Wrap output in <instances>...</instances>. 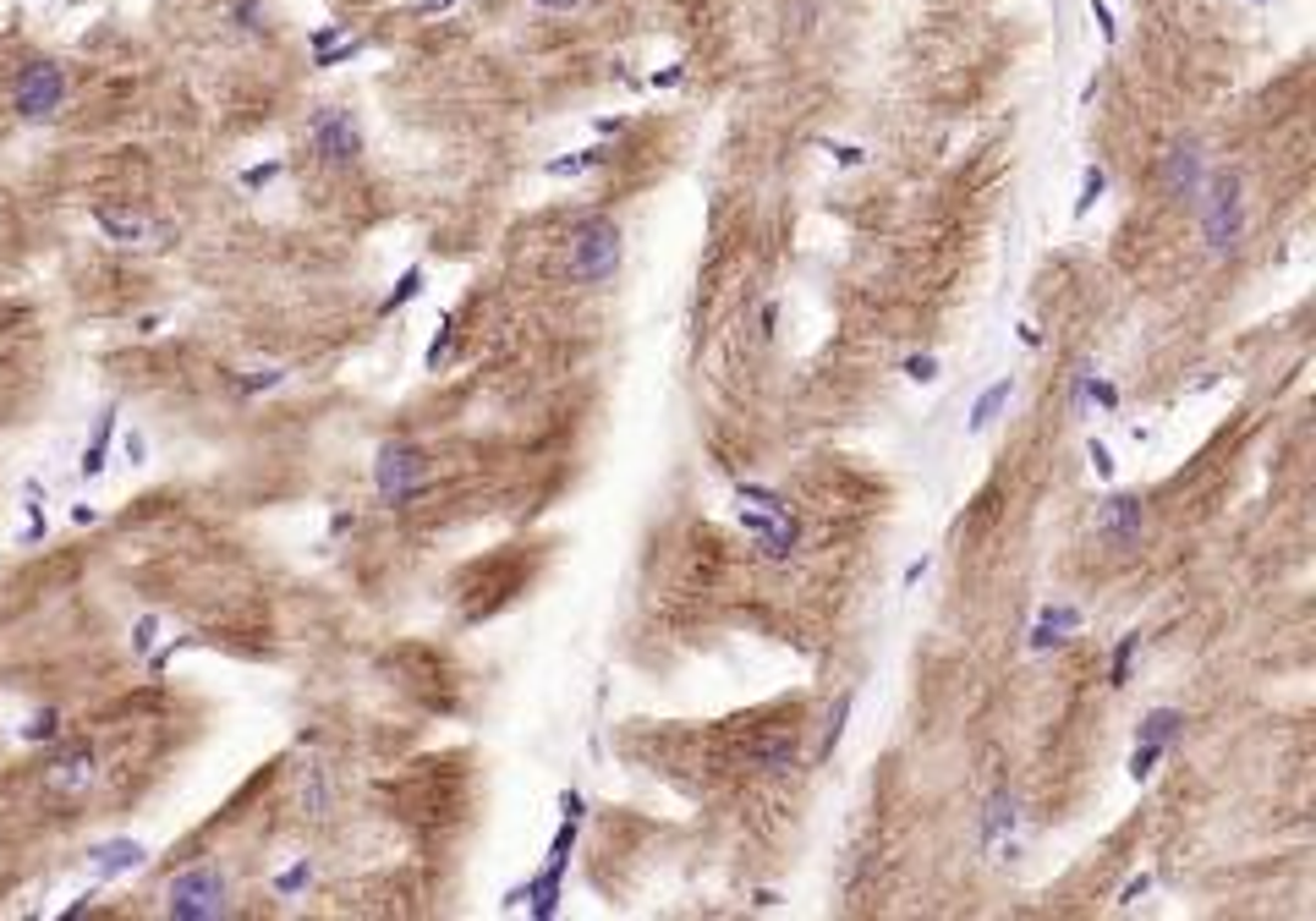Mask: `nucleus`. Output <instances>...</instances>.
<instances>
[{"instance_id": "bb28decb", "label": "nucleus", "mask_w": 1316, "mask_h": 921, "mask_svg": "<svg viewBox=\"0 0 1316 921\" xmlns=\"http://www.w3.org/2000/svg\"><path fill=\"white\" fill-rule=\"evenodd\" d=\"M736 494H741V505H757V510H774V516H785V494L779 488H763V483H736Z\"/></svg>"}, {"instance_id": "c9c22d12", "label": "nucleus", "mask_w": 1316, "mask_h": 921, "mask_svg": "<svg viewBox=\"0 0 1316 921\" xmlns=\"http://www.w3.org/2000/svg\"><path fill=\"white\" fill-rule=\"evenodd\" d=\"M1086 461H1091V472H1098V483H1114V450L1103 445V439L1086 445Z\"/></svg>"}, {"instance_id": "c03bdc74", "label": "nucleus", "mask_w": 1316, "mask_h": 921, "mask_svg": "<svg viewBox=\"0 0 1316 921\" xmlns=\"http://www.w3.org/2000/svg\"><path fill=\"white\" fill-rule=\"evenodd\" d=\"M681 77H686V66H664V72H653L647 83H653V88H675Z\"/></svg>"}, {"instance_id": "f3484780", "label": "nucleus", "mask_w": 1316, "mask_h": 921, "mask_svg": "<svg viewBox=\"0 0 1316 921\" xmlns=\"http://www.w3.org/2000/svg\"><path fill=\"white\" fill-rule=\"evenodd\" d=\"M1009 395H1015V379H998V384H987V390L976 395V406H971V417H965V428H971V434H982V428H987V423H993V417L1009 406Z\"/></svg>"}, {"instance_id": "603ef678", "label": "nucleus", "mask_w": 1316, "mask_h": 921, "mask_svg": "<svg viewBox=\"0 0 1316 921\" xmlns=\"http://www.w3.org/2000/svg\"><path fill=\"white\" fill-rule=\"evenodd\" d=\"M1251 6H1267V0H1251Z\"/></svg>"}, {"instance_id": "39448f33", "label": "nucleus", "mask_w": 1316, "mask_h": 921, "mask_svg": "<svg viewBox=\"0 0 1316 921\" xmlns=\"http://www.w3.org/2000/svg\"><path fill=\"white\" fill-rule=\"evenodd\" d=\"M66 88H72V83H66V66L28 61V66H17V83H11V110H17V121L44 126V121H55V115H61Z\"/></svg>"}, {"instance_id": "4be33fe9", "label": "nucleus", "mask_w": 1316, "mask_h": 921, "mask_svg": "<svg viewBox=\"0 0 1316 921\" xmlns=\"http://www.w3.org/2000/svg\"><path fill=\"white\" fill-rule=\"evenodd\" d=\"M226 17L237 22L242 33H253V39H259V33H270V6H264V0H231Z\"/></svg>"}, {"instance_id": "a211bd4d", "label": "nucleus", "mask_w": 1316, "mask_h": 921, "mask_svg": "<svg viewBox=\"0 0 1316 921\" xmlns=\"http://www.w3.org/2000/svg\"><path fill=\"white\" fill-rule=\"evenodd\" d=\"M143 856H148V850L137 845V839H115V845H99V850H94V861H99V872H104V878H115V872H132V867H143Z\"/></svg>"}, {"instance_id": "f8f14e48", "label": "nucleus", "mask_w": 1316, "mask_h": 921, "mask_svg": "<svg viewBox=\"0 0 1316 921\" xmlns=\"http://www.w3.org/2000/svg\"><path fill=\"white\" fill-rule=\"evenodd\" d=\"M1069 631H1080V609L1075 603H1047V609L1036 614V625H1031V652L1058 647Z\"/></svg>"}, {"instance_id": "72a5a7b5", "label": "nucleus", "mask_w": 1316, "mask_h": 921, "mask_svg": "<svg viewBox=\"0 0 1316 921\" xmlns=\"http://www.w3.org/2000/svg\"><path fill=\"white\" fill-rule=\"evenodd\" d=\"M905 379H911V384H938V357H933V352L905 357Z\"/></svg>"}, {"instance_id": "9b49d317", "label": "nucleus", "mask_w": 1316, "mask_h": 921, "mask_svg": "<svg viewBox=\"0 0 1316 921\" xmlns=\"http://www.w3.org/2000/svg\"><path fill=\"white\" fill-rule=\"evenodd\" d=\"M94 779H99V757L88 752V746H72V752L50 768V790H61V796H83Z\"/></svg>"}, {"instance_id": "5701e85b", "label": "nucleus", "mask_w": 1316, "mask_h": 921, "mask_svg": "<svg viewBox=\"0 0 1316 921\" xmlns=\"http://www.w3.org/2000/svg\"><path fill=\"white\" fill-rule=\"evenodd\" d=\"M1103 192H1109V170H1103V165H1086V176H1080V197H1075V208H1069V214L1086 219L1091 208H1098Z\"/></svg>"}, {"instance_id": "a18cd8bd", "label": "nucleus", "mask_w": 1316, "mask_h": 921, "mask_svg": "<svg viewBox=\"0 0 1316 921\" xmlns=\"http://www.w3.org/2000/svg\"><path fill=\"white\" fill-rule=\"evenodd\" d=\"M560 812H565V818H581V812H587V801H581V790H565V796H560Z\"/></svg>"}, {"instance_id": "79ce46f5", "label": "nucleus", "mask_w": 1316, "mask_h": 921, "mask_svg": "<svg viewBox=\"0 0 1316 921\" xmlns=\"http://www.w3.org/2000/svg\"><path fill=\"white\" fill-rule=\"evenodd\" d=\"M275 176H281V159H270V165H253V170H248V176H242V181H248V186H270Z\"/></svg>"}, {"instance_id": "dca6fc26", "label": "nucleus", "mask_w": 1316, "mask_h": 921, "mask_svg": "<svg viewBox=\"0 0 1316 921\" xmlns=\"http://www.w3.org/2000/svg\"><path fill=\"white\" fill-rule=\"evenodd\" d=\"M1185 736V714L1180 708H1152L1147 719L1136 725V741H1158V746H1174Z\"/></svg>"}, {"instance_id": "423d86ee", "label": "nucleus", "mask_w": 1316, "mask_h": 921, "mask_svg": "<svg viewBox=\"0 0 1316 921\" xmlns=\"http://www.w3.org/2000/svg\"><path fill=\"white\" fill-rule=\"evenodd\" d=\"M576 829H581V818H565L560 829H554L543 872H532L527 889L510 894V900H532V921H554V911H560V883H565V867H570V850H576Z\"/></svg>"}, {"instance_id": "49530a36", "label": "nucleus", "mask_w": 1316, "mask_h": 921, "mask_svg": "<svg viewBox=\"0 0 1316 921\" xmlns=\"http://www.w3.org/2000/svg\"><path fill=\"white\" fill-rule=\"evenodd\" d=\"M927 565H933V559H927V554H922V559H911V565H905V576H900V581H905V587H916V581L927 576Z\"/></svg>"}, {"instance_id": "7c9ffc66", "label": "nucleus", "mask_w": 1316, "mask_h": 921, "mask_svg": "<svg viewBox=\"0 0 1316 921\" xmlns=\"http://www.w3.org/2000/svg\"><path fill=\"white\" fill-rule=\"evenodd\" d=\"M823 154H834V165H845V170H856V165H867V148L861 143H834V137H823Z\"/></svg>"}, {"instance_id": "f704fd0d", "label": "nucleus", "mask_w": 1316, "mask_h": 921, "mask_svg": "<svg viewBox=\"0 0 1316 921\" xmlns=\"http://www.w3.org/2000/svg\"><path fill=\"white\" fill-rule=\"evenodd\" d=\"M1086 406H1103V412H1114V406H1120V384H1109V379H1103V373H1091Z\"/></svg>"}, {"instance_id": "cd10ccee", "label": "nucleus", "mask_w": 1316, "mask_h": 921, "mask_svg": "<svg viewBox=\"0 0 1316 921\" xmlns=\"http://www.w3.org/2000/svg\"><path fill=\"white\" fill-rule=\"evenodd\" d=\"M450 346H456V319H439V335H434V341H428V352H423L428 373H439V363H445V357H450Z\"/></svg>"}, {"instance_id": "6e6552de", "label": "nucleus", "mask_w": 1316, "mask_h": 921, "mask_svg": "<svg viewBox=\"0 0 1316 921\" xmlns=\"http://www.w3.org/2000/svg\"><path fill=\"white\" fill-rule=\"evenodd\" d=\"M1202 181H1207V148L1196 137H1174L1169 154H1163V192L1174 203H1196Z\"/></svg>"}, {"instance_id": "473e14b6", "label": "nucleus", "mask_w": 1316, "mask_h": 921, "mask_svg": "<svg viewBox=\"0 0 1316 921\" xmlns=\"http://www.w3.org/2000/svg\"><path fill=\"white\" fill-rule=\"evenodd\" d=\"M308 883H313V861L302 856L297 867H286L281 878H275V889H281V894H302V889H308Z\"/></svg>"}, {"instance_id": "4c0bfd02", "label": "nucleus", "mask_w": 1316, "mask_h": 921, "mask_svg": "<svg viewBox=\"0 0 1316 921\" xmlns=\"http://www.w3.org/2000/svg\"><path fill=\"white\" fill-rule=\"evenodd\" d=\"M286 373L281 368H259V373H248V379H242V395H259V390H275V384H281Z\"/></svg>"}, {"instance_id": "7ed1b4c3", "label": "nucleus", "mask_w": 1316, "mask_h": 921, "mask_svg": "<svg viewBox=\"0 0 1316 921\" xmlns=\"http://www.w3.org/2000/svg\"><path fill=\"white\" fill-rule=\"evenodd\" d=\"M231 911V883H226V872L220 867H181L176 878H170V889H165V916H176V921H214V916H226Z\"/></svg>"}, {"instance_id": "ea45409f", "label": "nucleus", "mask_w": 1316, "mask_h": 921, "mask_svg": "<svg viewBox=\"0 0 1316 921\" xmlns=\"http://www.w3.org/2000/svg\"><path fill=\"white\" fill-rule=\"evenodd\" d=\"M154 631H159V620H154V614H143V620H137V631H132V652H148V647H154Z\"/></svg>"}, {"instance_id": "393cba45", "label": "nucleus", "mask_w": 1316, "mask_h": 921, "mask_svg": "<svg viewBox=\"0 0 1316 921\" xmlns=\"http://www.w3.org/2000/svg\"><path fill=\"white\" fill-rule=\"evenodd\" d=\"M1136 647H1141V631H1125L1120 647H1114V658H1109V685H1114V692L1130 680V658H1136Z\"/></svg>"}, {"instance_id": "f257e3e1", "label": "nucleus", "mask_w": 1316, "mask_h": 921, "mask_svg": "<svg viewBox=\"0 0 1316 921\" xmlns=\"http://www.w3.org/2000/svg\"><path fill=\"white\" fill-rule=\"evenodd\" d=\"M1196 208H1202V237L1213 259H1223V253H1234L1245 242V186L1234 170H1207Z\"/></svg>"}, {"instance_id": "c756f323", "label": "nucleus", "mask_w": 1316, "mask_h": 921, "mask_svg": "<svg viewBox=\"0 0 1316 921\" xmlns=\"http://www.w3.org/2000/svg\"><path fill=\"white\" fill-rule=\"evenodd\" d=\"M1091 373H1098L1091 363H1080L1075 373H1069V412H1075V417H1086V390H1091Z\"/></svg>"}, {"instance_id": "09e8293b", "label": "nucleus", "mask_w": 1316, "mask_h": 921, "mask_svg": "<svg viewBox=\"0 0 1316 921\" xmlns=\"http://www.w3.org/2000/svg\"><path fill=\"white\" fill-rule=\"evenodd\" d=\"M598 132H603V137H620V132H625V121H620V115H614V121L603 115V121H598Z\"/></svg>"}, {"instance_id": "9d476101", "label": "nucleus", "mask_w": 1316, "mask_h": 921, "mask_svg": "<svg viewBox=\"0 0 1316 921\" xmlns=\"http://www.w3.org/2000/svg\"><path fill=\"white\" fill-rule=\"evenodd\" d=\"M796 763H801L796 730H774V736H763V741L747 752V768H757V774H790Z\"/></svg>"}, {"instance_id": "1a4fd4ad", "label": "nucleus", "mask_w": 1316, "mask_h": 921, "mask_svg": "<svg viewBox=\"0 0 1316 921\" xmlns=\"http://www.w3.org/2000/svg\"><path fill=\"white\" fill-rule=\"evenodd\" d=\"M1141 527H1147V505H1141L1136 494H1109L1098 505V538L1109 543V549H1136Z\"/></svg>"}, {"instance_id": "a19ab883", "label": "nucleus", "mask_w": 1316, "mask_h": 921, "mask_svg": "<svg viewBox=\"0 0 1316 921\" xmlns=\"http://www.w3.org/2000/svg\"><path fill=\"white\" fill-rule=\"evenodd\" d=\"M1147 889H1152V872H1141V878H1130V883H1125V894H1120V905H1136V900H1147Z\"/></svg>"}, {"instance_id": "37998d69", "label": "nucleus", "mask_w": 1316, "mask_h": 921, "mask_svg": "<svg viewBox=\"0 0 1316 921\" xmlns=\"http://www.w3.org/2000/svg\"><path fill=\"white\" fill-rule=\"evenodd\" d=\"M341 33H346V22H330V28H319V33H313V50H330V44L341 39Z\"/></svg>"}, {"instance_id": "6ab92c4d", "label": "nucleus", "mask_w": 1316, "mask_h": 921, "mask_svg": "<svg viewBox=\"0 0 1316 921\" xmlns=\"http://www.w3.org/2000/svg\"><path fill=\"white\" fill-rule=\"evenodd\" d=\"M850 714H856V692H840V697H834V708H829V725H823L818 763H823V757H834V746L845 741V725H850Z\"/></svg>"}, {"instance_id": "8fccbe9b", "label": "nucleus", "mask_w": 1316, "mask_h": 921, "mask_svg": "<svg viewBox=\"0 0 1316 921\" xmlns=\"http://www.w3.org/2000/svg\"><path fill=\"white\" fill-rule=\"evenodd\" d=\"M757 324H763V335H774V324H779V308H774V302L763 308V319H757Z\"/></svg>"}, {"instance_id": "4468645a", "label": "nucleus", "mask_w": 1316, "mask_h": 921, "mask_svg": "<svg viewBox=\"0 0 1316 921\" xmlns=\"http://www.w3.org/2000/svg\"><path fill=\"white\" fill-rule=\"evenodd\" d=\"M94 225L104 231L110 242H121V248H137V242H148V219L143 214H132V208H94Z\"/></svg>"}, {"instance_id": "b1692460", "label": "nucleus", "mask_w": 1316, "mask_h": 921, "mask_svg": "<svg viewBox=\"0 0 1316 921\" xmlns=\"http://www.w3.org/2000/svg\"><path fill=\"white\" fill-rule=\"evenodd\" d=\"M603 159H609V148H581V154H565V159H549V176H581V170H592V165H603Z\"/></svg>"}, {"instance_id": "de8ad7c7", "label": "nucleus", "mask_w": 1316, "mask_h": 921, "mask_svg": "<svg viewBox=\"0 0 1316 921\" xmlns=\"http://www.w3.org/2000/svg\"><path fill=\"white\" fill-rule=\"evenodd\" d=\"M527 6H543V11H576L581 0H527Z\"/></svg>"}, {"instance_id": "e433bc0d", "label": "nucleus", "mask_w": 1316, "mask_h": 921, "mask_svg": "<svg viewBox=\"0 0 1316 921\" xmlns=\"http://www.w3.org/2000/svg\"><path fill=\"white\" fill-rule=\"evenodd\" d=\"M55 730H61V714H55V708H44V714H33V725L22 730V736H28V741H50Z\"/></svg>"}, {"instance_id": "aec40b11", "label": "nucleus", "mask_w": 1316, "mask_h": 921, "mask_svg": "<svg viewBox=\"0 0 1316 921\" xmlns=\"http://www.w3.org/2000/svg\"><path fill=\"white\" fill-rule=\"evenodd\" d=\"M302 807H308V818L330 812V779H324L319 763H308V774H302Z\"/></svg>"}, {"instance_id": "2f4dec72", "label": "nucleus", "mask_w": 1316, "mask_h": 921, "mask_svg": "<svg viewBox=\"0 0 1316 921\" xmlns=\"http://www.w3.org/2000/svg\"><path fill=\"white\" fill-rule=\"evenodd\" d=\"M363 50H368L363 39H346V44H330V50H313V61L319 66H346V61H357Z\"/></svg>"}, {"instance_id": "58836bf2", "label": "nucleus", "mask_w": 1316, "mask_h": 921, "mask_svg": "<svg viewBox=\"0 0 1316 921\" xmlns=\"http://www.w3.org/2000/svg\"><path fill=\"white\" fill-rule=\"evenodd\" d=\"M1086 6H1091V17H1098V33H1103V39H1109V44L1120 39V22H1114L1109 0H1086Z\"/></svg>"}, {"instance_id": "2eb2a0df", "label": "nucleus", "mask_w": 1316, "mask_h": 921, "mask_svg": "<svg viewBox=\"0 0 1316 921\" xmlns=\"http://www.w3.org/2000/svg\"><path fill=\"white\" fill-rule=\"evenodd\" d=\"M1009 829H1015V796H1009V785H998L993 796H987V807H982V850L987 845H998V839H1004Z\"/></svg>"}, {"instance_id": "0eeeda50", "label": "nucleus", "mask_w": 1316, "mask_h": 921, "mask_svg": "<svg viewBox=\"0 0 1316 921\" xmlns=\"http://www.w3.org/2000/svg\"><path fill=\"white\" fill-rule=\"evenodd\" d=\"M308 148L324 165H352L363 154V126L346 104H324V110L308 115Z\"/></svg>"}, {"instance_id": "a878e982", "label": "nucleus", "mask_w": 1316, "mask_h": 921, "mask_svg": "<svg viewBox=\"0 0 1316 921\" xmlns=\"http://www.w3.org/2000/svg\"><path fill=\"white\" fill-rule=\"evenodd\" d=\"M1163 757H1169V746H1158V741H1136V752H1130V763H1125V768H1130V779L1141 785V779H1147L1152 768L1163 763Z\"/></svg>"}, {"instance_id": "3c124183", "label": "nucleus", "mask_w": 1316, "mask_h": 921, "mask_svg": "<svg viewBox=\"0 0 1316 921\" xmlns=\"http://www.w3.org/2000/svg\"><path fill=\"white\" fill-rule=\"evenodd\" d=\"M450 6H456V0H417V11H423V17H428V11H450Z\"/></svg>"}, {"instance_id": "412c9836", "label": "nucleus", "mask_w": 1316, "mask_h": 921, "mask_svg": "<svg viewBox=\"0 0 1316 921\" xmlns=\"http://www.w3.org/2000/svg\"><path fill=\"white\" fill-rule=\"evenodd\" d=\"M417 291H423V264H412V270H406L401 280H395V291H384V302H379V319H390V313H401L406 302L417 297Z\"/></svg>"}, {"instance_id": "20e7f679", "label": "nucleus", "mask_w": 1316, "mask_h": 921, "mask_svg": "<svg viewBox=\"0 0 1316 921\" xmlns=\"http://www.w3.org/2000/svg\"><path fill=\"white\" fill-rule=\"evenodd\" d=\"M428 472H434L428 450L395 439V445H384L379 461H374V488H379L384 505H412V499L428 494Z\"/></svg>"}, {"instance_id": "f03ea898", "label": "nucleus", "mask_w": 1316, "mask_h": 921, "mask_svg": "<svg viewBox=\"0 0 1316 921\" xmlns=\"http://www.w3.org/2000/svg\"><path fill=\"white\" fill-rule=\"evenodd\" d=\"M565 270L576 286H603L620 270V225L609 214H587L570 225V253H565Z\"/></svg>"}, {"instance_id": "c85d7f7f", "label": "nucleus", "mask_w": 1316, "mask_h": 921, "mask_svg": "<svg viewBox=\"0 0 1316 921\" xmlns=\"http://www.w3.org/2000/svg\"><path fill=\"white\" fill-rule=\"evenodd\" d=\"M110 434H115V412H104L99 417V434H94V445H88V456H83V472L94 477L99 466H104V450H110Z\"/></svg>"}, {"instance_id": "ddd939ff", "label": "nucleus", "mask_w": 1316, "mask_h": 921, "mask_svg": "<svg viewBox=\"0 0 1316 921\" xmlns=\"http://www.w3.org/2000/svg\"><path fill=\"white\" fill-rule=\"evenodd\" d=\"M801 549V521L796 516H779L768 532H757V554L768 559V565H785V559H796Z\"/></svg>"}]
</instances>
